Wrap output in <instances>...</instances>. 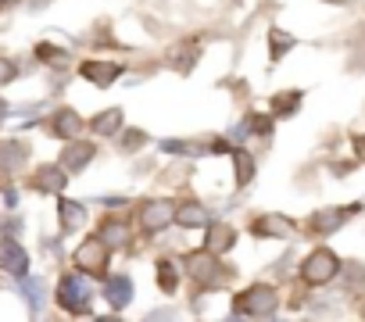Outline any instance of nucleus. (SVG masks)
<instances>
[{
  "instance_id": "nucleus-1",
  "label": "nucleus",
  "mask_w": 365,
  "mask_h": 322,
  "mask_svg": "<svg viewBox=\"0 0 365 322\" xmlns=\"http://www.w3.org/2000/svg\"><path fill=\"white\" fill-rule=\"evenodd\" d=\"M336 272H340V258H336L333 251H326V247L312 251V254L304 258V265H301V276H304V283H312V286H326L329 279H336Z\"/></svg>"
},
{
  "instance_id": "nucleus-2",
  "label": "nucleus",
  "mask_w": 365,
  "mask_h": 322,
  "mask_svg": "<svg viewBox=\"0 0 365 322\" xmlns=\"http://www.w3.org/2000/svg\"><path fill=\"white\" fill-rule=\"evenodd\" d=\"M276 290L272 286H251V290H244L240 294V301H237V311H244V315H272L276 311Z\"/></svg>"
},
{
  "instance_id": "nucleus-3",
  "label": "nucleus",
  "mask_w": 365,
  "mask_h": 322,
  "mask_svg": "<svg viewBox=\"0 0 365 322\" xmlns=\"http://www.w3.org/2000/svg\"><path fill=\"white\" fill-rule=\"evenodd\" d=\"M58 301H61L68 311H86V304H90V286L83 283V276H65L61 286H58Z\"/></svg>"
},
{
  "instance_id": "nucleus-4",
  "label": "nucleus",
  "mask_w": 365,
  "mask_h": 322,
  "mask_svg": "<svg viewBox=\"0 0 365 322\" xmlns=\"http://www.w3.org/2000/svg\"><path fill=\"white\" fill-rule=\"evenodd\" d=\"M76 261L83 265V272H104V261H108V244H101V240L83 244V247H79V254H76Z\"/></svg>"
},
{
  "instance_id": "nucleus-5",
  "label": "nucleus",
  "mask_w": 365,
  "mask_h": 322,
  "mask_svg": "<svg viewBox=\"0 0 365 322\" xmlns=\"http://www.w3.org/2000/svg\"><path fill=\"white\" fill-rule=\"evenodd\" d=\"M0 269H4V272H15V276H26L29 258H26V251H22L15 240H4V244H0Z\"/></svg>"
},
{
  "instance_id": "nucleus-6",
  "label": "nucleus",
  "mask_w": 365,
  "mask_h": 322,
  "mask_svg": "<svg viewBox=\"0 0 365 322\" xmlns=\"http://www.w3.org/2000/svg\"><path fill=\"white\" fill-rule=\"evenodd\" d=\"M172 219V204L168 201H150V204H143V229H161L165 222Z\"/></svg>"
},
{
  "instance_id": "nucleus-7",
  "label": "nucleus",
  "mask_w": 365,
  "mask_h": 322,
  "mask_svg": "<svg viewBox=\"0 0 365 322\" xmlns=\"http://www.w3.org/2000/svg\"><path fill=\"white\" fill-rule=\"evenodd\" d=\"M108 301H111L115 308H125V304L133 301V283H129V276H115V279L108 283Z\"/></svg>"
},
{
  "instance_id": "nucleus-8",
  "label": "nucleus",
  "mask_w": 365,
  "mask_h": 322,
  "mask_svg": "<svg viewBox=\"0 0 365 322\" xmlns=\"http://www.w3.org/2000/svg\"><path fill=\"white\" fill-rule=\"evenodd\" d=\"M83 76L90 83H97V86H108V83L118 79V68L115 65H83Z\"/></svg>"
},
{
  "instance_id": "nucleus-9",
  "label": "nucleus",
  "mask_w": 365,
  "mask_h": 322,
  "mask_svg": "<svg viewBox=\"0 0 365 322\" xmlns=\"http://www.w3.org/2000/svg\"><path fill=\"white\" fill-rule=\"evenodd\" d=\"M79 129H83V122H79L76 111H61V115L54 118V133H58V136H76Z\"/></svg>"
},
{
  "instance_id": "nucleus-10",
  "label": "nucleus",
  "mask_w": 365,
  "mask_h": 322,
  "mask_svg": "<svg viewBox=\"0 0 365 322\" xmlns=\"http://www.w3.org/2000/svg\"><path fill=\"white\" fill-rule=\"evenodd\" d=\"M212 272H215V261H212L208 254H201V258L194 254V258H190V276H194V279H201V283H215Z\"/></svg>"
},
{
  "instance_id": "nucleus-11",
  "label": "nucleus",
  "mask_w": 365,
  "mask_h": 322,
  "mask_svg": "<svg viewBox=\"0 0 365 322\" xmlns=\"http://www.w3.org/2000/svg\"><path fill=\"white\" fill-rule=\"evenodd\" d=\"M175 219H179L182 226H205V208H201V204H182Z\"/></svg>"
},
{
  "instance_id": "nucleus-12",
  "label": "nucleus",
  "mask_w": 365,
  "mask_h": 322,
  "mask_svg": "<svg viewBox=\"0 0 365 322\" xmlns=\"http://www.w3.org/2000/svg\"><path fill=\"white\" fill-rule=\"evenodd\" d=\"M90 157H93V147H68V154H65V165H68V169H83Z\"/></svg>"
},
{
  "instance_id": "nucleus-13",
  "label": "nucleus",
  "mask_w": 365,
  "mask_h": 322,
  "mask_svg": "<svg viewBox=\"0 0 365 322\" xmlns=\"http://www.w3.org/2000/svg\"><path fill=\"white\" fill-rule=\"evenodd\" d=\"M36 183H40V190H61V187H65V176H61L58 169H40Z\"/></svg>"
},
{
  "instance_id": "nucleus-14",
  "label": "nucleus",
  "mask_w": 365,
  "mask_h": 322,
  "mask_svg": "<svg viewBox=\"0 0 365 322\" xmlns=\"http://www.w3.org/2000/svg\"><path fill=\"white\" fill-rule=\"evenodd\" d=\"M61 215H65V226L76 229V226L86 219V208H83V204H72V201H61Z\"/></svg>"
},
{
  "instance_id": "nucleus-15",
  "label": "nucleus",
  "mask_w": 365,
  "mask_h": 322,
  "mask_svg": "<svg viewBox=\"0 0 365 322\" xmlns=\"http://www.w3.org/2000/svg\"><path fill=\"white\" fill-rule=\"evenodd\" d=\"M255 233H276V237H287V233H290V222H283V219H262V222H255Z\"/></svg>"
},
{
  "instance_id": "nucleus-16",
  "label": "nucleus",
  "mask_w": 365,
  "mask_h": 322,
  "mask_svg": "<svg viewBox=\"0 0 365 322\" xmlns=\"http://www.w3.org/2000/svg\"><path fill=\"white\" fill-rule=\"evenodd\" d=\"M208 244H212V251H226V247L233 244V229L215 226V229H212V237H208Z\"/></svg>"
},
{
  "instance_id": "nucleus-17",
  "label": "nucleus",
  "mask_w": 365,
  "mask_h": 322,
  "mask_svg": "<svg viewBox=\"0 0 365 322\" xmlns=\"http://www.w3.org/2000/svg\"><path fill=\"white\" fill-rule=\"evenodd\" d=\"M297 100H301V93H279L276 97V115H290V111H297Z\"/></svg>"
},
{
  "instance_id": "nucleus-18",
  "label": "nucleus",
  "mask_w": 365,
  "mask_h": 322,
  "mask_svg": "<svg viewBox=\"0 0 365 322\" xmlns=\"http://www.w3.org/2000/svg\"><path fill=\"white\" fill-rule=\"evenodd\" d=\"M118 122H122V115H118V111H104V115L93 122V129H97V133H115V129H118Z\"/></svg>"
},
{
  "instance_id": "nucleus-19",
  "label": "nucleus",
  "mask_w": 365,
  "mask_h": 322,
  "mask_svg": "<svg viewBox=\"0 0 365 322\" xmlns=\"http://www.w3.org/2000/svg\"><path fill=\"white\" fill-rule=\"evenodd\" d=\"M104 240H115V244H125V240H129V229H125L122 222H108V226H104Z\"/></svg>"
},
{
  "instance_id": "nucleus-20",
  "label": "nucleus",
  "mask_w": 365,
  "mask_h": 322,
  "mask_svg": "<svg viewBox=\"0 0 365 322\" xmlns=\"http://www.w3.org/2000/svg\"><path fill=\"white\" fill-rule=\"evenodd\" d=\"M22 290H29L33 311H40V304H43V286H40V279H26V283H22Z\"/></svg>"
},
{
  "instance_id": "nucleus-21",
  "label": "nucleus",
  "mask_w": 365,
  "mask_h": 322,
  "mask_svg": "<svg viewBox=\"0 0 365 322\" xmlns=\"http://www.w3.org/2000/svg\"><path fill=\"white\" fill-rule=\"evenodd\" d=\"M158 279H161V290H175V265H168V261H161L158 265Z\"/></svg>"
},
{
  "instance_id": "nucleus-22",
  "label": "nucleus",
  "mask_w": 365,
  "mask_h": 322,
  "mask_svg": "<svg viewBox=\"0 0 365 322\" xmlns=\"http://www.w3.org/2000/svg\"><path fill=\"white\" fill-rule=\"evenodd\" d=\"M294 47V40L287 36V33H272V58H279V54H287Z\"/></svg>"
},
{
  "instance_id": "nucleus-23",
  "label": "nucleus",
  "mask_w": 365,
  "mask_h": 322,
  "mask_svg": "<svg viewBox=\"0 0 365 322\" xmlns=\"http://www.w3.org/2000/svg\"><path fill=\"white\" fill-rule=\"evenodd\" d=\"M247 180H251V157L247 154H237V183L244 187Z\"/></svg>"
},
{
  "instance_id": "nucleus-24",
  "label": "nucleus",
  "mask_w": 365,
  "mask_h": 322,
  "mask_svg": "<svg viewBox=\"0 0 365 322\" xmlns=\"http://www.w3.org/2000/svg\"><path fill=\"white\" fill-rule=\"evenodd\" d=\"M8 79H15V68L8 61H0V83H8Z\"/></svg>"
},
{
  "instance_id": "nucleus-25",
  "label": "nucleus",
  "mask_w": 365,
  "mask_h": 322,
  "mask_svg": "<svg viewBox=\"0 0 365 322\" xmlns=\"http://www.w3.org/2000/svg\"><path fill=\"white\" fill-rule=\"evenodd\" d=\"M0 118H4V104H0Z\"/></svg>"
}]
</instances>
